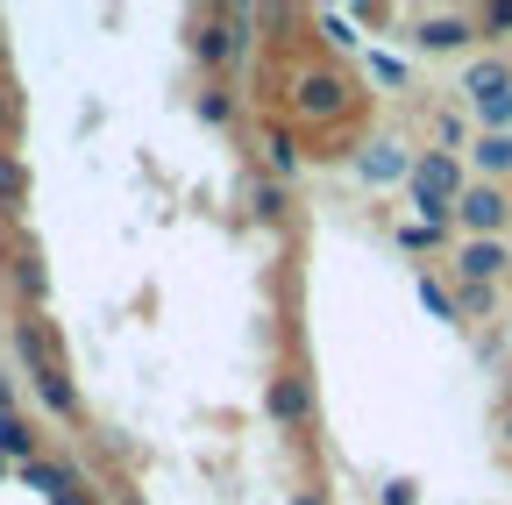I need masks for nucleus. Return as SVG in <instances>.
<instances>
[{
	"label": "nucleus",
	"mask_w": 512,
	"mask_h": 505,
	"mask_svg": "<svg viewBox=\"0 0 512 505\" xmlns=\"http://www.w3.org/2000/svg\"><path fill=\"white\" fill-rule=\"evenodd\" d=\"M406 200H413L420 228H441L448 214H456V200H463V164H456V150H427V157H413V171H406Z\"/></svg>",
	"instance_id": "nucleus-1"
},
{
	"label": "nucleus",
	"mask_w": 512,
	"mask_h": 505,
	"mask_svg": "<svg viewBox=\"0 0 512 505\" xmlns=\"http://www.w3.org/2000/svg\"><path fill=\"white\" fill-rule=\"evenodd\" d=\"M349 79L342 72H299L292 79V107L306 114V121H335V114H349Z\"/></svg>",
	"instance_id": "nucleus-2"
},
{
	"label": "nucleus",
	"mask_w": 512,
	"mask_h": 505,
	"mask_svg": "<svg viewBox=\"0 0 512 505\" xmlns=\"http://www.w3.org/2000/svg\"><path fill=\"white\" fill-rule=\"evenodd\" d=\"M456 221L470 228V242H498V235H505V221H512V207H505V193H498V185H463Z\"/></svg>",
	"instance_id": "nucleus-3"
},
{
	"label": "nucleus",
	"mask_w": 512,
	"mask_h": 505,
	"mask_svg": "<svg viewBox=\"0 0 512 505\" xmlns=\"http://www.w3.org/2000/svg\"><path fill=\"white\" fill-rule=\"evenodd\" d=\"M22 484H36L50 505H100V498L86 491V477L64 470V463H22Z\"/></svg>",
	"instance_id": "nucleus-4"
},
{
	"label": "nucleus",
	"mask_w": 512,
	"mask_h": 505,
	"mask_svg": "<svg viewBox=\"0 0 512 505\" xmlns=\"http://www.w3.org/2000/svg\"><path fill=\"white\" fill-rule=\"evenodd\" d=\"M242 29H249V8H235V15H214L200 36H192V50H200L207 65H228V57L242 50Z\"/></svg>",
	"instance_id": "nucleus-5"
},
{
	"label": "nucleus",
	"mask_w": 512,
	"mask_h": 505,
	"mask_svg": "<svg viewBox=\"0 0 512 505\" xmlns=\"http://www.w3.org/2000/svg\"><path fill=\"white\" fill-rule=\"evenodd\" d=\"M456 271H463L470 285H498V278L512 271V257H505V242H463V249H456Z\"/></svg>",
	"instance_id": "nucleus-6"
},
{
	"label": "nucleus",
	"mask_w": 512,
	"mask_h": 505,
	"mask_svg": "<svg viewBox=\"0 0 512 505\" xmlns=\"http://www.w3.org/2000/svg\"><path fill=\"white\" fill-rule=\"evenodd\" d=\"M264 413L278 427H299L313 413V392H306V377H271V392H264Z\"/></svg>",
	"instance_id": "nucleus-7"
},
{
	"label": "nucleus",
	"mask_w": 512,
	"mask_h": 505,
	"mask_svg": "<svg viewBox=\"0 0 512 505\" xmlns=\"http://www.w3.org/2000/svg\"><path fill=\"white\" fill-rule=\"evenodd\" d=\"M356 171H363L370 185H399V178L413 171V157H406L399 143H363V150H356Z\"/></svg>",
	"instance_id": "nucleus-8"
},
{
	"label": "nucleus",
	"mask_w": 512,
	"mask_h": 505,
	"mask_svg": "<svg viewBox=\"0 0 512 505\" xmlns=\"http://www.w3.org/2000/svg\"><path fill=\"white\" fill-rule=\"evenodd\" d=\"M413 36H420V50H463L477 36V15H427Z\"/></svg>",
	"instance_id": "nucleus-9"
},
{
	"label": "nucleus",
	"mask_w": 512,
	"mask_h": 505,
	"mask_svg": "<svg viewBox=\"0 0 512 505\" xmlns=\"http://www.w3.org/2000/svg\"><path fill=\"white\" fill-rule=\"evenodd\" d=\"M463 93H470V100H498V93H512V65H505V57H477V65L463 72Z\"/></svg>",
	"instance_id": "nucleus-10"
},
{
	"label": "nucleus",
	"mask_w": 512,
	"mask_h": 505,
	"mask_svg": "<svg viewBox=\"0 0 512 505\" xmlns=\"http://www.w3.org/2000/svg\"><path fill=\"white\" fill-rule=\"evenodd\" d=\"M29 377H36V392H43V406H50L57 420H79V392H72V377H64L57 363H50V370H29Z\"/></svg>",
	"instance_id": "nucleus-11"
},
{
	"label": "nucleus",
	"mask_w": 512,
	"mask_h": 505,
	"mask_svg": "<svg viewBox=\"0 0 512 505\" xmlns=\"http://www.w3.org/2000/svg\"><path fill=\"white\" fill-rule=\"evenodd\" d=\"M43 285H50V278H43V257H36V242L22 235V242H15V292H22L29 306H43Z\"/></svg>",
	"instance_id": "nucleus-12"
},
{
	"label": "nucleus",
	"mask_w": 512,
	"mask_h": 505,
	"mask_svg": "<svg viewBox=\"0 0 512 505\" xmlns=\"http://www.w3.org/2000/svg\"><path fill=\"white\" fill-rule=\"evenodd\" d=\"M0 463H36V434L22 413H0Z\"/></svg>",
	"instance_id": "nucleus-13"
},
{
	"label": "nucleus",
	"mask_w": 512,
	"mask_h": 505,
	"mask_svg": "<svg viewBox=\"0 0 512 505\" xmlns=\"http://www.w3.org/2000/svg\"><path fill=\"white\" fill-rule=\"evenodd\" d=\"M470 157H477V171L505 178V171H512V136H477V143H470Z\"/></svg>",
	"instance_id": "nucleus-14"
},
{
	"label": "nucleus",
	"mask_w": 512,
	"mask_h": 505,
	"mask_svg": "<svg viewBox=\"0 0 512 505\" xmlns=\"http://www.w3.org/2000/svg\"><path fill=\"white\" fill-rule=\"evenodd\" d=\"M491 306H498V285H470V278L456 285V321H484Z\"/></svg>",
	"instance_id": "nucleus-15"
},
{
	"label": "nucleus",
	"mask_w": 512,
	"mask_h": 505,
	"mask_svg": "<svg viewBox=\"0 0 512 505\" xmlns=\"http://www.w3.org/2000/svg\"><path fill=\"white\" fill-rule=\"evenodd\" d=\"M22 200H29V171L0 150V207H22Z\"/></svg>",
	"instance_id": "nucleus-16"
},
{
	"label": "nucleus",
	"mask_w": 512,
	"mask_h": 505,
	"mask_svg": "<svg viewBox=\"0 0 512 505\" xmlns=\"http://www.w3.org/2000/svg\"><path fill=\"white\" fill-rule=\"evenodd\" d=\"M264 150H271V171H278V178H292V171H299V143H292L285 129H271V136H264Z\"/></svg>",
	"instance_id": "nucleus-17"
},
{
	"label": "nucleus",
	"mask_w": 512,
	"mask_h": 505,
	"mask_svg": "<svg viewBox=\"0 0 512 505\" xmlns=\"http://www.w3.org/2000/svg\"><path fill=\"white\" fill-rule=\"evenodd\" d=\"M477 114H484V136H512V93H498V100H477Z\"/></svg>",
	"instance_id": "nucleus-18"
},
{
	"label": "nucleus",
	"mask_w": 512,
	"mask_h": 505,
	"mask_svg": "<svg viewBox=\"0 0 512 505\" xmlns=\"http://www.w3.org/2000/svg\"><path fill=\"white\" fill-rule=\"evenodd\" d=\"M256 214H264V221L285 214V185H278V178H256Z\"/></svg>",
	"instance_id": "nucleus-19"
},
{
	"label": "nucleus",
	"mask_w": 512,
	"mask_h": 505,
	"mask_svg": "<svg viewBox=\"0 0 512 505\" xmlns=\"http://www.w3.org/2000/svg\"><path fill=\"white\" fill-rule=\"evenodd\" d=\"M420 306L434 313V321H456V299H448V292H441L434 278H420Z\"/></svg>",
	"instance_id": "nucleus-20"
},
{
	"label": "nucleus",
	"mask_w": 512,
	"mask_h": 505,
	"mask_svg": "<svg viewBox=\"0 0 512 505\" xmlns=\"http://www.w3.org/2000/svg\"><path fill=\"white\" fill-rule=\"evenodd\" d=\"M370 79H377V86H406V65H399V57H384V50H377V57H370Z\"/></svg>",
	"instance_id": "nucleus-21"
},
{
	"label": "nucleus",
	"mask_w": 512,
	"mask_h": 505,
	"mask_svg": "<svg viewBox=\"0 0 512 505\" xmlns=\"http://www.w3.org/2000/svg\"><path fill=\"white\" fill-rule=\"evenodd\" d=\"M320 29H328V43H335V50H356V29H349V15H320Z\"/></svg>",
	"instance_id": "nucleus-22"
},
{
	"label": "nucleus",
	"mask_w": 512,
	"mask_h": 505,
	"mask_svg": "<svg viewBox=\"0 0 512 505\" xmlns=\"http://www.w3.org/2000/svg\"><path fill=\"white\" fill-rule=\"evenodd\" d=\"M200 114H207V121H214V129H221V121H235V100H228V93L214 86V93L200 100Z\"/></svg>",
	"instance_id": "nucleus-23"
},
{
	"label": "nucleus",
	"mask_w": 512,
	"mask_h": 505,
	"mask_svg": "<svg viewBox=\"0 0 512 505\" xmlns=\"http://www.w3.org/2000/svg\"><path fill=\"white\" fill-rule=\"evenodd\" d=\"M477 29H491V36H498V29H512V0H491V8L477 15Z\"/></svg>",
	"instance_id": "nucleus-24"
},
{
	"label": "nucleus",
	"mask_w": 512,
	"mask_h": 505,
	"mask_svg": "<svg viewBox=\"0 0 512 505\" xmlns=\"http://www.w3.org/2000/svg\"><path fill=\"white\" fill-rule=\"evenodd\" d=\"M384 505H420V491H413V477H392V484H384Z\"/></svg>",
	"instance_id": "nucleus-25"
},
{
	"label": "nucleus",
	"mask_w": 512,
	"mask_h": 505,
	"mask_svg": "<svg viewBox=\"0 0 512 505\" xmlns=\"http://www.w3.org/2000/svg\"><path fill=\"white\" fill-rule=\"evenodd\" d=\"M399 242H406V249H434L441 228H420V221H413V228H399Z\"/></svg>",
	"instance_id": "nucleus-26"
},
{
	"label": "nucleus",
	"mask_w": 512,
	"mask_h": 505,
	"mask_svg": "<svg viewBox=\"0 0 512 505\" xmlns=\"http://www.w3.org/2000/svg\"><path fill=\"white\" fill-rule=\"evenodd\" d=\"M292 505H328V498H320V491H292Z\"/></svg>",
	"instance_id": "nucleus-27"
},
{
	"label": "nucleus",
	"mask_w": 512,
	"mask_h": 505,
	"mask_svg": "<svg viewBox=\"0 0 512 505\" xmlns=\"http://www.w3.org/2000/svg\"><path fill=\"white\" fill-rule=\"evenodd\" d=\"M8 129H15V107H8V100H0V136H8Z\"/></svg>",
	"instance_id": "nucleus-28"
},
{
	"label": "nucleus",
	"mask_w": 512,
	"mask_h": 505,
	"mask_svg": "<svg viewBox=\"0 0 512 505\" xmlns=\"http://www.w3.org/2000/svg\"><path fill=\"white\" fill-rule=\"evenodd\" d=\"M0 413H15V392H8V377H0Z\"/></svg>",
	"instance_id": "nucleus-29"
},
{
	"label": "nucleus",
	"mask_w": 512,
	"mask_h": 505,
	"mask_svg": "<svg viewBox=\"0 0 512 505\" xmlns=\"http://www.w3.org/2000/svg\"><path fill=\"white\" fill-rule=\"evenodd\" d=\"M121 505H143V498H136V491H128V498H121Z\"/></svg>",
	"instance_id": "nucleus-30"
},
{
	"label": "nucleus",
	"mask_w": 512,
	"mask_h": 505,
	"mask_svg": "<svg viewBox=\"0 0 512 505\" xmlns=\"http://www.w3.org/2000/svg\"><path fill=\"white\" fill-rule=\"evenodd\" d=\"M505 441H512V413H505Z\"/></svg>",
	"instance_id": "nucleus-31"
},
{
	"label": "nucleus",
	"mask_w": 512,
	"mask_h": 505,
	"mask_svg": "<svg viewBox=\"0 0 512 505\" xmlns=\"http://www.w3.org/2000/svg\"><path fill=\"white\" fill-rule=\"evenodd\" d=\"M0 477H8V463H0Z\"/></svg>",
	"instance_id": "nucleus-32"
}]
</instances>
